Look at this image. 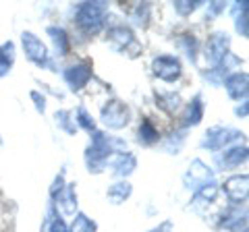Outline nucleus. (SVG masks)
I'll return each mask as SVG.
<instances>
[{
  "label": "nucleus",
  "instance_id": "f257e3e1",
  "mask_svg": "<svg viewBox=\"0 0 249 232\" xmlns=\"http://www.w3.org/2000/svg\"><path fill=\"white\" fill-rule=\"evenodd\" d=\"M71 232H93V224L85 218V215H79V220L73 224V230Z\"/></svg>",
  "mask_w": 249,
  "mask_h": 232
}]
</instances>
